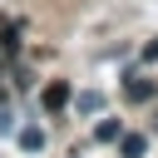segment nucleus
I'll return each mask as SVG.
<instances>
[{
    "instance_id": "obj_1",
    "label": "nucleus",
    "mask_w": 158,
    "mask_h": 158,
    "mask_svg": "<svg viewBox=\"0 0 158 158\" xmlns=\"http://www.w3.org/2000/svg\"><path fill=\"white\" fill-rule=\"evenodd\" d=\"M118 148H123V158H143L148 153V138L143 133H118Z\"/></svg>"
},
{
    "instance_id": "obj_2",
    "label": "nucleus",
    "mask_w": 158,
    "mask_h": 158,
    "mask_svg": "<svg viewBox=\"0 0 158 158\" xmlns=\"http://www.w3.org/2000/svg\"><path fill=\"white\" fill-rule=\"evenodd\" d=\"M64 104H69V84H64V79H54V84L44 89V109H64Z\"/></svg>"
},
{
    "instance_id": "obj_3",
    "label": "nucleus",
    "mask_w": 158,
    "mask_h": 158,
    "mask_svg": "<svg viewBox=\"0 0 158 158\" xmlns=\"http://www.w3.org/2000/svg\"><path fill=\"white\" fill-rule=\"evenodd\" d=\"M20 148H25V153H40V148H44V128H40V123L20 128Z\"/></svg>"
},
{
    "instance_id": "obj_4",
    "label": "nucleus",
    "mask_w": 158,
    "mask_h": 158,
    "mask_svg": "<svg viewBox=\"0 0 158 158\" xmlns=\"http://www.w3.org/2000/svg\"><path fill=\"white\" fill-rule=\"evenodd\" d=\"M99 109H104V94L84 89V94H79V114H99Z\"/></svg>"
},
{
    "instance_id": "obj_5",
    "label": "nucleus",
    "mask_w": 158,
    "mask_h": 158,
    "mask_svg": "<svg viewBox=\"0 0 158 158\" xmlns=\"http://www.w3.org/2000/svg\"><path fill=\"white\" fill-rule=\"evenodd\" d=\"M94 138H99V143H114V138H118V123H114V118H104V123L94 128Z\"/></svg>"
},
{
    "instance_id": "obj_6",
    "label": "nucleus",
    "mask_w": 158,
    "mask_h": 158,
    "mask_svg": "<svg viewBox=\"0 0 158 158\" xmlns=\"http://www.w3.org/2000/svg\"><path fill=\"white\" fill-rule=\"evenodd\" d=\"M128 94L133 99H148V79H128Z\"/></svg>"
},
{
    "instance_id": "obj_7",
    "label": "nucleus",
    "mask_w": 158,
    "mask_h": 158,
    "mask_svg": "<svg viewBox=\"0 0 158 158\" xmlns=\"http://www.w3.org/2000/svg\"><path fill=\"white\" fill-rule=\"evenodd\" d=\"M10 123H15V118H10V104H5V94H0V133H5Z\"/></svg>"
},
{
    "instance_id": "obj_8",
    "label": "nucleus",
    "mask_w": 158,
    "mask_h": 158,
    "mask_svg": "<svg viewBox=\"0 0 158 158\" xmlns=\"http://www.w3.org/2000/svg\"><path fill=\"white\" fill-rule=\"evenodd\" d=\"M143 59H148V64L158 59V40H148V44H143Z\"/></svg>"
}]
</instances>
